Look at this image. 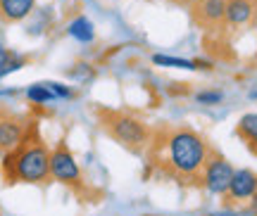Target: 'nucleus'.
<instances>
[{"instance_id":"14","label":"nucleus","mask_w":257,"mask_h":216,"mask_svg":"<svg viewBox=\"0 0 257 216\" xmlns=\"http://www.w3.org/2000/svg\"><path fill=\"white\" fill-rule=\"evenodd\" d=\"M24 57H19V55L10 53V50H5L3 45H0V79L3 76H8L10 72H17V69H22L24 67Z\"/></svg>"},{"instance_id":"3","label":"nucleus","mask_w":257,"mask_h":216,"mask_svg":"<svg viewBox=\"0 0 257 216\" xmlns=\"http://www.w3.org/2000/svg\"><path fill=\"white\" fill-rule=\"evenodd\" d=\"M95 121L102 128V133L110 135L117 145L131 154H146L153 143V128L136 114H128L121 109L98 107L95 109Z\"/></svg>"},{"instance_id":"1","label":"nucleus","mask_w":257,"mask_h":216,"mask_svg":"<svg viewBox=\"0 0 257 216\" xmlns=\"http://www.w3.org/2000/svg\"><path fill=\"white\" fill-rule=\"evenodd\" d=\"M212 145L191 126L162 124L153 128V143L148 147V166L160 178L179 185H202V169Z\"/></svg>"},{"instance_id":"16","label":"nucleus","mask_w":257,"mask_h":216,"mask_svg":"<svg viewBox=\"0 0 257 216\" xmlns=\"http://www.w3.org/2000/svg\"><path fill=\"white\" fill-rule=\"evenodd\" d=\"M195 100L200 105H219L221 100H224V93L221 90H202V93L195 95Z\"/></svg>"},{"instance_id":"19","label":"nucleus","mask_w":257,"mask_h":216,"mask_svg":"<svg viewBox=\"0 0 257 216\" xmlns=\"http://www.w3.org/2000/svg\"><path fill=\"white\" fill-rule=\"evenodd\" d=\"M255 22H257V15H255Z\"/></svg>"},{"instance_id":"18","label":"nucleus","mask_w":257,"mask_h":216,"mask_svg":"<svg viewBox=\"0 0 257 216\" xmlns=\"http://www.w3.org/2000/svg\"><path fill=\"white\" fill-rule=\"evenodd\" d=\"M176 3H191V0H176Z\"/></svg>"},{"instance_id":"8","label":"nucleus","mask_w":257,"mask_h":216,"mask_svg":"<svg viewBox=\"0 0 257 216\" xmlns=\"http://www.w3.org/2000/svg\"><path fill=\"white\" fill-rule=\"evenodd\" d=\"M257 190V173L250 171V169H238L231 178L229 190L221 195L224 197V207H240V204H248L252 195Z\"/></svg>"},{"instance_id":"7","label":"nucleus","mask_w":257,"mask_h":216,"mask_svg":"<svg viewBox=\"0 0 257 216\" xmlns=\"http://www.w3.org/2000/svg\"><path fill=\"white\" fill-rule=\"evenodd\" d=\"M226 3L229 0H191V19L198 29L205 34H217L224 29V15H226Z\"/></svg>"},{"instance_id":"4","label":"nucleus","mask_w":257,"mask_h":216,"mask_svg":"<svg viewBox=\"0 0 257 216\" xmlns=\"http://www.w3.org/2000/svg\"><path fill=\"white\" fill-rule=\"evenodd\" d=\"M50 173H53V180L62 183L67 190H72V195L79 202H91V204L100 202L102 192L86 178V173L76 164L72 150L67 147L64 140H60L57 147L50 152Z\"/></svg>"},{"instance_id":"5","label":"nucleus","mask_w":257,"mask_h":216,"mask_svg":"<svg viewBox=\"0 0 257 216\" xmlns=\"http://www.w3.org/2000/svg\"><path fill=\"white\" fill-rule=\"evenodd\" d=\"M31 124H34V119L29 114L0 102V157H5L10 150L17 147Z\"/></svg>"},{"instance_id":"12","label":"nucleus","mask_w":257,"mask_h":216,"mask_svg":"<svg viewBox=\"0 0 257 216\" xmlns=\"http://www.w3.org/2000/svg\"><path fill=\"white\" fill-rule=\"evenodd\" d=\"M153 62L160 67H176V69H212L210 62L202 60H184V57H169V55H153Z\"/></svg>"},{"instance_id":"13","label":"nucleus","mask_w":257,"mask_h":216,"mask_svg":"<svg viewBox=\"0 0 257 216\" xmlns=\"http://www.w3.org/2000/svg\"><path fill=\"white\" fill-rule=\"evenodd\" d=\"M69 36L76 38L79 43H91L93 38H95L93 22H91V19H86V17L72 19V24H69Z\"/></svg>"},{"instance_id":"11","label":"nucleus","mask_w":257,"mask_h":216,"mask_svg":"<svg viewBox=\"0 0 257 216\" xmlns=\"http://www.w3.org/2000/svg\"><path fill=\"white\" fill-rule=\"evenodd\" d=\"M236 135H238L243 145L248 147L250 152L257 157V112L252 114H243L236 124Z\"/></svg>"},{"instance_id":"9","label":"nucleus","mask_w":257,"mask_h":216,"mask_svg":"<svg viewBox=\"0 0 257 216\" xmlns=\"http://www.w3.org/2000/svg\"><path fill=\"white\" fill-rule=\"evenodd\" d=\"M257 0H229L226 3V15H224V29H243L255 22ZM221 29V31H224Z\"/></svg>"},{"instance_id":"2","label":"nucleus","mask_w":257,"mask_h":216,"mask_svg":"<svg viewBox=\"0 0 257 216\" xmlns=\"http://www.w3.org/2000/svg\"><path fill=\"white\" fill-rule=\"evenodd\" d=\"M0 171H3V178L8 185L12 183H29V185H38V188L50 185V180H53L50 150H48L46 140L41 138L36 121L29 126L27 135L19 140L17 147L3 157Z\"/></svg>"},{"instance_id":"10","label":"nucleus","mask_w":257,"mask_h":216,"mask_svg":"<svg viewBox=\"0 0 257 216\" xmlns=\"http://www.w3.org/2000/svg\"><path fill=\"white\" fill-rule=\"evenodd\" d=\"M34 8H36V0H0V19L15 24L27 19L34 12Z\"/></svg>"},{"instance_id":"15","label":"nucleus","mask_w":257,"mask_h":216,"mask_svg":"<svg viewBox=\"0 0 257 216\" xmlns=\"http://www.w3.org/2000/svg\"><path fill=\"white\" fill-rule=\"evenodd\" d=\"M27 98L34 102V105H46V102H53L57 98L53 88L48 86V83H36V86H31L27 90Z\"/></svg>"},{"instance_id":"17","label":"nucleus","mask_w":257,"mask_h":216,"mask_svg":"<svg viewBox=\"0 0 257 216\" xmlns=\"http://www.w3.org/2000/svg\"><path fill=\"white\" fill-rule=\"evenodd\" d=\"M248 209H250V214H257V190H255V195H252V199L248 202Z\"/></svg>"},{"instance_id":"6","label":"nucleus","mask_w":257,"mask_h":216,"mask_svg":"<svg viewBox=\"0 0 257 216\" xmlns=\"http://www.w3.org/2000/svg\"><path fill=\"white\" fill-rule=\"evenodd\" d=\"M233 173H236V169L231 166L229 159L217 147H210L207 162H205V169H202V188L212 192V195H224L231 185Z\"/></svg>"}]
</instances>
